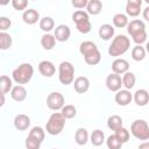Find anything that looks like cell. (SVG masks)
<instances>
[{"mask_svg":"<svg viewBox=\"0 0 149 149\" xmlns=\"http://www.w3.org/2000/svg\"><path fill=\"white\" fill-rule=\"evenodd\" d=\"M79 52L84 56V59L88 65H97L101 61V54L97 44L92 41L81 42L79 45Z\"/></svg>","mask_w":149,"mask_h":149,"instance_id":"6da1fadb","label":"cell"},{"mask_svg":"<svg viewBox=\"0 0 149 149\" xmlns=\"http://www.w3.org/2000/svg\"><path fill=\"white\" fill-rule=\"evenodd\" d=\"M127 31L132 36L133 41L137 44L141 45L147 41V30H146V24L143 21L139 19H134L127 24Z\"/></svg>","mask_w":149,"mask_h":149,"instance_id":"7a4b0ae2","label":"cell"},{"mask_svg":"<svg viewBox=\"0 0 149 149\" xmlns=\"http://www.w3.org/2000/svg\"><path fill=\"white\" fill-rule=\"evenodd\" d=\"M34 74V68L30 63H22L12 72V79L17 85H26L30 81Z\"/></svg>","mask_w":149,"mask_h":149,"instance_id":"3957f363","label":"cell"},{"mask_svg":"<svg viewBox=\"0 0 149 149\" xmlns=\"http://www.w3.org/2000/svg\"><path fill=\"white\" fill-rule=\"evenodd\" d=\"M130 48V40L126 35H118L113 38L111 45L108 47V55L112 57H119L127 52Z\"/></svg>","mask_w":149,"mask_h":149,"instance_id":"277c9868","label":"cell"},{"mask_svg":"<svg viewBox=\"0 0 149 149\" xmlns=\"http://www.w3.org/2000/svg\"><path fill=\"white\" fill-rule=\"evenodd\" d=\"M65 126V119L59 112H55L50 115L49 120L45 123V130L50 135H58L62 133Z\"/></svg>","mask_w":149,"mask_h":149,"instance_id":"5b68a950","label":"cell"},{"mask_svg":"<svg viewBox=\"0 0 149 149\" xmlns=\"http://www.w3.org/2000/svg\"><path fill=\"white\" fill-rule=\"evenodd\" d=\"M72 21L76 23V28L81 34H87L91 31L92 24L88 17V14L84 10H76L72 14Z\"/></svg>","mask_w":149,"mask_h":149,"instance_id":"8992f818","label":"cell"},{"mask_svg":"<svg viewBox=\"0 0 149 149\" xmlns=\"http://www.w3.org/2000/svg\"><path fill=\"white\" fill-rule=\"evenodd\" d=\"M58 79L63 85H70L74 80V68L73 65L64 61L58 66Z\"/></svg>","mask_w":149,"mask_h":149,"instance_id":"52a82bcc","label":"cell"},{"mask_svg":"<svg viewBox=\"0 0 149 149\" xmlns=\"http://www.w3.org/2000/svg\"><path fill=\"white\" fill-rule=\"evenodd\" d=\"M132 135L141 141H147L149 139V126L144 120H135L130 125Z\"/></svg>","mask_w":149,"mask_h":149,"instance_id":"ba28073f","label":"cell"},{"mask_svg":"<svg viewBox=\"0 0 149 149\" xmlns=\"http://www.w3.org/2000/svg\"><path fill=\"white\" fill-rule=\"evenodd\" d=\"M65 104L64 95L59 92H51L47 97V106L52 109V111H58L61 109Z\"/></svg>","mask_w":149,"mask_h":149,"instance_id":"9c48e42d","label":"cell"},{"mask_svg":"<svg viewBox=\"0 0 149 149\" xmlns=\"http://www.w3.org/2000/svg\"><path fill=\"white\" fill-rule=\"evenodd\" d=\"M105 84H106V87L111 92H118L119 90H121V86H122L121 76L115 74V73H111L107 76Z\"/></svg>","mask_w":149,"mask_h":149,"instance_id":"30bf717a","label":"cell"},{"mask_svg":"<svg viewBox=\"0 0 149 149\" xmlns=\"http://www.w3.org/2000/svg\"><path fill=\"white\" fill-rule=\"evenodd\" d=\"M141 0H128L126 3V14L130 17H136L141 13Z\"/></svg>","mask_w":149,"mask_h":149,"instance_id":"8fae6325","label":"cell"},{"mask_svg":"<svg viewBox=\"0 0 149 149\" xmlns=\"http://www.w3.org/2000/svg\"><path fill=\"white\" fill-rule=\"evenodd\" d=\"M56 41L59 42H66L70 36H71V30L69 28V26L66 24H58L55 28V34H54Z\"/></svg>","mask_w":149,"mask_h":149,"instance_id":"7c38bea8","label":"cell"},{"mask_svg":"<svg viewBox=\"0 0 149 149\" xmlns=\"http://www.w3.org/2000/svg\"><path fill=\"white\" fill-rule=\"evenodd\" d=\"M129 70V63L128 61L123 58H115L112 63V71L115 74H123Z\"/></svg>","mask_w":149,"mask_h":149,"instance_id":"4fadbf2b","label":"cell"},{"mask_svg":"<svg viewBox=\"0 0 149 149\" xmlns=\"http://www.w3.org/2000/svg\"><path fill=\"white\" fill-rule=\"evenodd\" d=\"M38 71L43 77H52L56 72V68L50 61H41L38 63Z\"/></svg>","mask_w":149,"mask_h":149,"instance_id":"5bb4252c","label":"cell"},{"mask_svg":"<svg viewBox=\"0 0 149 149\" xmlns=\"http://www.w3.org/2000/svg\"><path fill=\"white\" fill-rule=\"evenodd\" d=\"M115 102L120 106H127L132 102L133 100V95L132 93L128 91V90H119L116 93H115Z\"/></svg>","mask_w":149,"mask_h":149,"instance_id":"9a60e30c","label":"cell"},{"mask_svg":"<svg viewBox=\"0 0 149 149\" xmlns=\"http://www.w3.org/2000/svg\"><path fill=\"white\" fill-rule=\"evenodd\" d=\"M73 88L77 93H85L90 88V80L87 77L80 76L73 80Z\"/></svg>","mask_w":149,"mask_h":149,"instance_id":"2e32d148","label":"cell"},{"mask_svg":"<svg viewBox=\"0 0 149 149\" xmlns=\"http://www.w3.org/2000/svg\"><path fill=\"white\" fill-rule=\"evenodd\" d=\"M30 126V118L26 114H17L14 118V127L17 130H26L28 129V127Z\"/></svg>","mask_w":149,"mask_h":149,"instance_id":"e0dca14e","label":"cell"},{"mask_svg":"<svg viewBox=\"0 0 149 149\" xmlns=\"http://www.w3.org/2000/svg\"><path fill=\"white\" fill-rule=\"evenodd\" d=\"M22 20L27 24H35L37 21H40V13L34 8L26 9L22 14Z\"/></svg>","mask_w":149,"mask_h":149,"instance_id":"ac0fdd59","label":"cell"},{"mask_svg":"<svg viewBox=\"0 0 149 149\" xmlns=\"http://www.w3.org/2000/svg\"><path fill=\"white\" fill-rule=\"evenodd\" d=\"M10 97H12L13 100H15L17 102L23 101L27 98V90H26V87L22 86V85L13 86L12 90H10Z\"/></svg>","mask_w":149,"mask_h":149,"instance_id":"d6986e66","label":"cell"},{"mask_svg":"<svg viewBox=\"0 0 149 149\" xmlns=\"http://www.w3.org/2000/svg\"><path fill=\"white\" fill-rule=\"evenodd\" d=\"M133 99L135 101V104L137 106H146L149 101V94H148V91L144 90V88H140L137 90L134 95H133Z\"/></svg>","mask_w":149,"mask_h":149,"instance_id":"ffe728a7","label":"cell"},{"mask_svg":"<svg viewBox=\"0 0 149 149\" xmlns=\"http://www.w3.org/2000/svg\"><path fill=\"white\" fill-rule=\"evenodd\" d=\"M98 34H99V37L101 40L108 41L114 36V27L112 24H108V23L101 24L99 30H98Z\"/></svg>","mask_w":149,"mask_h":149,"instance_id":"44dd1931","label":"cell"},{"mask_svg":"<svg viewBox=\"0 0 149 149\" xmlns=\"http://www.w3.org/2000/svg\"><path fill=\"white\" fill-rule=\"evenodd\" d=\"M102 9V3L99 0H90L86 5V13L91 15H98Z\"/></svg>","mask_w":149,"mask_h":149,"instance_id":"7402d4cb","label":"cell"},{"mask_svg":"<svg viewBox=\"0 0 149 149\" xmlns=\"http://www.w3.org/2000/svg\"><path fill=\"white\" fill-rule=\"evenodd\" d=\"M88 133H87V130L85 129V128H83V127H80V128H78L77 130H76V134H74V141H76V143L77 144H79V146H85L86 143H87V141H88Z\"/></svg>","mask_w":149,"mask_h":149,"instance_id":"603a6c76","label":"cell"},{"mask_svg":"<svg viewBox=\"0 0 149 149\" xmlns=\"http://www.w3.org/2000/svg\"><path fill=\"white\" fill-rule=\"evenodd\" d=\"M90 141L94 147H99L105 142V134L100 129H95L90 135Z\"/></svg>","mask_w":149,"mask_h":149,"instance_id":"cb8c5ba5","label":"cell"},{"mask_svg":"<svg viewBox=\"0 0 149 149\" xmlns=\"http://www.w3.org/2000/svg\"><path fill=\"white\" fill-rule=\"evenodd\" d=\"M55 44H56V38L50 33L49 34H44L41 37V45L43 47L44 50H52Z\"/></svg>","mask_w":149,"mask_h":149,"instance_id":"d4e9b609","label":"cell"},{"mask_svg":"<svg viewBox=\"0 0 149 149\" xmlns=\"http://www.w3.org/2000/svg\"><path fill=\"white\" fill-rule=\"evenodd\" d=\"M40 28L43 30L45 34H49L54 28H55V21L50 16H44L40 20Z\"/></svg>","mask_w":149,"mask_h":149,"instance_id":"484cf974","label":"cell"},{"mask_svg":"<svg viewBox=\"0 0 149 149\" xmlns=\"http://www.w3.org/2000/svg\"><path fill=\"white\" fill-rule=\"evenodd\" d=\"M121 81H122V85L125 86V88L129 91L130 88L134 87L135 81H136V77H135V74L133 72L127 71L126 73H123V76L121 78Z\"/></svg>","mask_w":149,"mask_h":149,"instance_id":"4316f807","label":"cell"},{"mask_svg":"<svg viewBox=\"0 0 149 149\" xmlns=\"http://www.w3.org/2000/svg\"><path fill=\"white\" fill-rule=\"evenodd\" d=\"M12 87H13L12 78H9L6 74L0 76V93H2V94L9 93V91L12 90Z\"/></svg>","mask_w":149,"mask_h":149,"instance_id":"83f0119b","label":"cell"},{"mask_svg":"<svg viewBox=\"0 0 149 149\" xmlns=\"http://www.w3.org/2000/svg\"><path fill=\"white\" fill-rule=\"evenodd\" d=\"M107 127L111 129V130H116L119 128L122 127V118L119 116V115H111L108 119H107Z\"/></svg>","mask_w":149,"mask_h":149,"instance_id":"f1b7e54d","label":"cell"},{"mask_svg":"<svg viewBox=\"0 0 149 149\" xmlns=\"http://www.w3.org/2000/svg\"><path fill=\"white\" fill-rule=\"evenodd\" d=\"M12 36L6 31H0V50H7L12 47Z\"/></svg>","mask_w":149,"mask_h":149,"instance_id":"f546056e","label":"cell"},{"mask_svg":"<svg viewBox=\"0 0 149 149\" xmlns=\"http://www.w3.org/2000/svg\"><path fill=\"white\" fill-rule=\"evenodd\" d=\"M128 17L126 14H122V13H118L113 16V24L116 27V28H125L127 27L128 24Z\"/></svg>","mask_w":149,"mask_h":149,"instance_id":"4dcf8cb0","label":"cell"},{"mask_svg":"<svg viewBox=\"0 0 149 149\" xmlns=\"http://www.w3.org/2000/svg\"><path fill=\"white\" fill-rule=\"evenodd\" d=\"M63 118L66 120V119H72L77 115V108L73 106V105H64L62 108H61V112H59Z\"/></svg>","mask_w":149,"mask_h":149,"instance_id":"1f68e13d","label":"cell"},{"mask_svg":"<svg viewBox=\"0 0 149 149\" xmlns=\"http://www.w3.org/2000/svg\"><path fill=\"white\" fill-rule=\"evenodd\" d=\"M132 58L136 62H141L146 58V49L142 45H135L132 49Z\"/></svg>","mask_w":149,"mask_h":149,"instance_id":"d6a6232c","label":"cell"},{"mask_svg":"<svg viewBox=\"0 0 149 149\" xmlns=\"http://www.w3.org/2000/svg\"><path fill=\"white\" fill-rule=\"evenodd\" d=\"M28 135L31 136V137H34L35 140H37V141H40V142L42 143L43 140H44V136H45V132L43 130L42 127L36 126V127H33V128H31V130L29 132Z\"/></svg>","mask_w":149,"mask_h":149,"instance_id":"836d02e7","label":"cell"},{"mask_svg":"<svg viewBox=\"0 0 149 149\" xmlns=\"http://www.w3.org/2000/svg\"><path fill=\"white\" fill-rule=\"evenodd\" d=\"M122 144L123 143L114 134L113 135H109L107 137V140H106V146H107L108 149H121Z\"/></svg>","mask_w":149,"mask_h":149,"instance_id":"e575fe53","label":"cell"},{"mask_svg":"<svg viewBox=\"0 0 149 149\" xmlns=\"http://www.w3.org/2000/svg\"><path fill=\"white\" fill-rule=\"evenodd\" d=\"M122 143H126V142H128V140H129V136H130V134H129V130H127L125 127H121V128H119V129H116L115 130V134H114Z\"/></svg>","mask_w":149,"mask_h":149,"instance_id":"d590c367","label":"cell"},{"mask_svg":"<svg viewBox=\"0 0 149 149\" xmlns=\"http://www.w3.org/2000/svg\"><path fill=\"white\" fill-rule=\"evenodd\" d=\"M24 146H26L27 149H40V148H41V142L28 135L27 139H26Z\"/></svg>","mask_w":149,"mask_h":149,"instance_id":"8d00e7d4","label":"cell"},{"mask_svg":"<svg viewBox=\"0 0 149 149\" xmlns=\"http://www.w3.org/2000/svg\"><path fill=\"white\" fill-rule=\"evenodd\" d=\"M12 6L14 9L21 12V10H26L27 6H28V1L27 0H13L12 1Z\"/></svg>","mask_w":149,"mask_h":149,"instance_id":"74e56055","label":"cell"},{"mask_svg":"<svg viewBox=\"0 0 149 149\" xmlns=\"http://www.w3.org/2000/svg\"><path fill=\"white\" fill-rule=\"evenodd\" d=\"M12 26V21L10 19H8L7 16H0V31H6L7 29H9Z\"/></svg>","mask_w":149,"mask_h":149,"instance_id":"f35d334b","label":"cell"},{"mask_svg":"<svg viewBox=\"0 0 149 149\" xmlns=\"http://www.w3.org/2000/svg\"><path fill=\"white\" fill-rule=\"evenodd\" d=\"M71 3L74 8H78V10H83L87 5V0H72Z\"/></svg>","mask_w":149,"mask_h":149,"instance_id":"ab89813d","label":"cell"},{"mask_svg":"<svg viewBox=\"0 0 149 149\" xmlns=\"http://www.w3.org/2000/svg\"><path fill=\"white\" fill-rule=\"evenodd\" d=\"M143 19L146 21H149V6H147L144 9H143Z\"/></svg>","mask_w":149,"mask_h":149,"instance_id":"60d3db41","label":"cell"},{"mask_svg":"<svg viewBox=\"0 0 149 149\" xmlns=\"http://www.w3.org/2000/svg\"><path fill=\"white\" fill-rule=\"evenodd\" d=\"M139 149H149V142L148 141H144L143 143H141L139 146Z\"/></svg>","mask_w":149,"mask_h":149,"instance_id":"b9f144b4","label":"cell"},{"mask_svg":"<svg viewBox=\"0 0 149 149\" xmlns=\"http://www.w3.org/2000/svg\"><path fill=\"white\" fill-rule=\"evenodd\" d=\"M5 102H6V98H5V94L0 93V107H2V106L5 105Z\"/></svg>","mask_w":149,"mask_h":149,"instance_id":"7bdbcfd3","label":"cell"},{"mask_svg":"<svg viewBox=\"0 0 149 149\" xmlns=\"http://www.w3.org/2000/svg\"><path fill=\"white\" fill-rule=\"evenodd\" d=\"M52 149H57V148H52Z\"/></svg>","mask_w":149,"mask_h":149,"instance_id":"ee69618b","label":"cell"}]
</instances>
